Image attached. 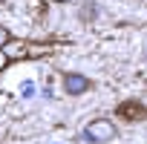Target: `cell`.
<instances>
[{
    "label": "cell",
    "instance_id": "obj_1",
    "mask_svg": "<svg viewBox=\"0 0 147 144\" xmlns=\"http://www.w3.org/2000/svg\"><path fill=\"white\" fill-rule=\"evenodd\" d=\"M115 135H118V130H115V124L110 118H92L84 127V138L90 144H110Z\"/></svg>",
    "mask_w": 147,
    "mask_h": 144
},
{
    "label": "cell",
    "instance_id": "obj_5",
    "mask_svg": "<svg viewBox=\"0 0 147 144\" xmlns=\"http://www.w3.org/2000/svg\"><path fill=\"white\" fill-rule=\"evenodd\" d=\"M9 66V55H6V49H0V72H3Z\"/></svg>",
    "mask_w": 147,
    "mask_h": 144
},
{
    "label": "cell",
    "instance_id": "obj_6",
    "mask_svg": "<svg viewBox=\"0 0 147 144\" xmlns=\"http://www.w3.org/2000/svg\"><path fill=\"white\" fill-rule=\"evenodd\" d=\"M144 58H147V52H144Z\"/></svg>",
    "mask_w": 147,
    "mask_h": 144
},
{
    "label": "cell",
    "instance_id": "obj_2",
    "mask_svg": "<svg viewBox=\"0 0 147 144\" xmlns=\"http://www.w3.org/2000/svg\"><path fill=\"white\" fill-rule=\"evenodd\" d=\"M90 87H92V84H90V78L84 75V72H66V75H63V89H66V95H84Z\"/></svg>",
    "mask_w": 147,
    "mask_h": 144
},
{
    "label": "cell",
    "instance_id": "obj_4",
    "mask_svg": "<svg viewBox=\"0 0 147 144\" xmlns=\"http://www.w3.org/2000/svg\"><path fill=\"white\" fill-rule=\"evenodd\" d=\"M9 40H12V32H9L6 26H0V49H6V46H9Z\"/></svg>",
    "mask_w": 147,
    "mask_h": 144
},
{
    "label": "cell",
    "instance_id": "obj_3",
    "mask_svg": "<svg viewBox=\"0 0 147 144\" xmlns=\"http://www.w3.org/2000/svg\"><path fill=\"white\" fill-rule=\"evenodd\" d=\"M118 118H127V121H141L147 118V107L138 104V101H124L118 107Z\"/></svg>",
    "mask_w": 147,
    "mask_h": 144
}]
</instances>
